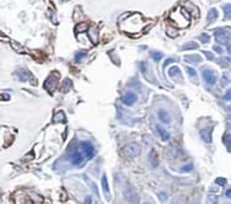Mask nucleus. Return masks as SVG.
<instances>
[{
    "mask_svg": "<svg viewBox=\"0 0 231 204\" xmlns=\"http://www.w3.org/2000/svg\"><path fill=\"white\" fill-rule=\"evenodd\" d=\"M145 25H146V22L140 14H133V15L128 16L124 21H122L120 30L123 32L129 33V35H135V33H140L143 31V28L145 27Z\"/></svg>",
    "mask_w": 231,
    "mask_h": 204,
    "instance_id": "1",
    "label": "nucleus"
},
{
    "mask_svg": "<svg viewBox=\"0 0 231 204\" xmlns=\"http://www.w3.org/2000/svg\"><path fill=\"white\" fill-rule=\"evenodd\" d=\"M170 21L178 28H184L191 22V15L182 7H178L176 11L170 14Z\"/></svg>",
    "mask_w": 231,
    "mask_h": 204,
    "instance_id": "2",
    "label": "nucleus"
},
{
    "mask_svg": "<svg viewBox=\"0 0 231 204\" xmlns=\"http://www.w3.org/2000/svg\"><path fill=\"white\" fill-rule=\"evenodd\" d=\"M124 197L129 204H139V196L132 186H127L124 189Z\"/></svg>",
    "mask_w": 231,
    "mask_h": 204,
    "instance_id": "3",
    "label": "nucleus"
},
{
    "mask_svg": "<svg viewBox=\"0 0 231 204\" xmlns=\"http://www.w3.org/2000/svg\"><path fill=\"white\" fill-rule=\"evenodd\" d=\"M58 79H59V74H57L56 71L52 73V74L47 78L46 82H44V87H46L48 91L53 92V91L58 87Z\"/></svg>",
    "mask_w": 231,
    "mask_h": 204,
    "instance_id": "4",
    "label": "nucleus"
},
{
    "mask_svg": "<svg viewBox=\"0 0 231 204\" xmlns=\"http://www.w3.org/2000/svg\"><path fill=\"white\" fill-rule=\"evenodd\" d=\"M80 146H81V149H82V151H84V154L87 159H91L95 155V148L90 142H82L80 144Z\"/></svg>",
    "mask_w": 231,
    "mask_h": 204,
    "instance_id": "5",
    "label": "nucleus"
},
{
    "mask_svg": "<svg viewBox=\"0 0 231 204\" xmlns=\"http://www.w3.org/2000/svg\"><path fill=\"white\" fill-rule=\"evenodd\" d=\"M124 153L129 158H135L138 154H139V145L135 143H130V144H127L124 146Z\"/></svg>",
    "mask_w": 231,
    "mask_h": 204,
    "instance_id": "6",
    "label": "nucleus"
},
{
    "mask_svg": "<svg viewBox=\"0 0 231 204\" xmlns=\"http://www.w3.org/2000/svg\"><path fill=\"white\" fill-rule=\"evenodd\" d=\"M215 38L221 43H228L230 41V30H218L215 32Z\"/></svg>",
    "mask_w": 231,
    "mask_h": 204,
    "instance_id": "7",
    "label": "nucleus"
},
{
    "mask_svg": "<svg viewBox=\"0 0 231 204\" xmlns=\"http://www.w3.org/2000/svg\"><path fill=\"white\" fill-rule=\"evenodd\" d=\"M203 79L209 85H214L216 82V75L210 69H203Z\"/></svg>",
    "mask_w": 231,
    "mask_h": 204,
    "instance_id": "8",
    "label": "nucleus"
},
{
    "mask_svg": "<svg viewBox=\"0 0 231 204\" xmlns=\"http://www.w3.org/2000/svg\"><path fill=\"white\" fill-rule=\"evenodd\" d=\"M71 163L73 165H75V166H80V165H82V161H84V156H82V154L80 153V151H74L73 154H71Z\"/></svg>",
    "mask_w": 231,
    "mask_h": 204,
    "instance_id": "9",
    "label": "nucleus"
},
{
    "mask_svg": "<svg viewBox=\"0 0 231 204\" xmlns=\"http://www.w3.org/2000/svg\"><path fill=\"white\" fill-rule=\"evenodd\" d=\"M135 101H136V95H135L134 92H127V94L123 96V99H122V102H123L124 104H127V106L133 104Z\"/></svg>",
    "mask_w": 231,
    "mask_h": 204,
    "instance_id": "10",
    "label": "nucleus"
},
{
    "mask_svg": "<svg viewBox=\"0 0 231 204\" xmlns=\"http://www.w3.org/2000/svg\"><path fill=\"white\" fill-rule=\"evenodd\" d=\"M212 129L210 128H208V129H203L202 132H200V137H202V139L205 142V143H212V132H210Z\"/></svg>",
    "mask_w": 231,
    "mask_h": 204,
    "instance_id": "11",
    "label": "nucleus"
},
{
    "mask_svg": "<svg viewBox=\"0 0 231 204\" xmlns=\"http://www.w3.org/2000/svg\"><path fill=\"white\" fill-rule=\"evenodd\" d=\"M148 159H149V161H150V163H151V166L153 167H156L157 166V155H156V151H155L154 149H151L150 150V153H149V155H148Z\"/></svg>",
    "mask_w": 231,
    "mask_h": 204,
    "instance_id": "12",
    "label": "nucleus"
},
{
    "mask_svg": "<svg viewBox=\"0 0 231 204\" xmlns=\"http://www.w3.org/2000/svg\"><path fill=\"white\" fill-rule=\"evenodd\" d=\"M101 182H102V188H103L105 196H106V197H107V198L110 199V197H111V196H110V187H108V182H107V176H106V175H103V176H102V181H101Z\"/></svg>",
    "mask_w": 231,
    "mask_h": 204,
    "instance_id": "13",
    "label": "nucleus"
},
{
    "mask_svg": "<svg viewBox=\"0 0 231 204\" xmlns=\"http://www.w3.org/2000/svg\"><path fill=\"white\" fill-rule=\"evenodd\" d=\"M17 76H19V79L21 81H27L31 78V74H30V71H27L25 69H21V70L17 71Z\"/></svg>",
    "mask_w": 231,
    "mask_h": 204,
    "instance_id": "14",
    "label": "nucleus"
},
{
    "mask_svg": "<svg viewBox=\"0 0 231 204\" xmlns=\"http://www.w3.org/2000/svg\"><path fill=\"white\" fill-rule=\"evenodd\" d=\"M157 114H159V119L162 123H170V116H169V113H167L166 111L160 109Z\"/></svg>",
    "mask_w": 231,
    "mask_h": 204,
    "instance_id": "15",
    "label": "nucleus"
},
{
    "mask_svg": "<svg viewBox=\"0 0 231 204\" xmlns=\"http://www.w3.org/2000/svg\"><path fill=\"white\" fill-rule=\"evenodd\" d=\"M156 129L159 130V134H160V137H161V139H162V140H165V142H166V140H169V139H170V134H169V133H167V132H166L161 125H157V127H156Z\"/></svg>",
    "mask_w": 231,
    "mask_h": 204,
    "instance_id": "16",
    "label": "nucleus"
},
{
    "mask_svg": "<svg viewBox=\"0 0 231 204\" xmlns=\"http://www.w3.org/2000/svg\"><path fill=\"white\" fill-rule=\"evenodd\" d=\"M184 61H187V63H195V61H202V58L198 56V54H193V56H186L184 57Z\"/></svg>",
    "mask_w": 231,
    "mask_h": 204,
    "instance_id": "17",
    "label": "nucleus"
},
{
    "mask_svg": "<svg viewBox=\"0 0 231 204\" xmlns=\"http://www.w3.org/2000/svg\"><path fill=\"white\" fill-rule=\"evenodd\" d=\"M230 81H231V71L229 70V71H225V73L223 74V78H221V85L224 86V85L229 84Z\"/></svg>",
    "mask_w": 231,
    "mask_h": 204,
    "instance_id": "18",
    "label": "nucleus"
},
{
    "mask_svg": "<svg viewBox=\"0 0 231 204\" xmlns=\"http://www.w3.org/2000/svg\"><path fill=\"white\" fill-rule=\"evenodd\" d=\"M218 17V10L216 9H210L209 12H208V16H207V20L209 22H212L213 20H215Z\"/></svg>",
    "mask_w": 231,
    "mask_h": 204,
    "instance_id": "19",
    "label": "nucleus"
},
{
    "mask_svg": "<svg viewBox=\"0 0 231 204\" xmlns=\"http://www.w3.org/2000/svg\"><path fill=\"white\" fill-rule=\"evenodd\" d=\"M198 47H199V44H198V43H195V42H189V43H187V44L182 46V49H183V51H188V49H197Z\"/></svg>",
    "mask_w": 231,
    "mask_h": 204,
    "instance_id": "20",
    "label": "nucleus"
},
{
    "mask_svg": "<svg viewBox=\"0 0 231 204\" xmlns=\"http://www.w3.org/2000/svg\"><path fill=\"white\" fill-rule=\"evenodd\" d=\"M53 121H54V122H65V116H64V113H63L61 111H59L57 114L54 116Z\"/></svg>",
    "mask_w": 231,
    "mask_h": 204,
    "instance_id": "21",
    "label": "nucleus"
},
{
    "mask_svg": "<svg viewBox=\"0 0 231 204\" xmlns=\"http://www.w3.org/2000/svg\"><path fill=\"white\" fill-rule=\"evenodd\" d=\"M169 74H170V76H171V78H174V75H177V76L181 79V75H179V69H178L177 66H172V68L169 70Z\"/></svg>",
    "mask_w": 231,
    "mask_h": 204,
    "instance_id": "22",
    "label": "nucleus"
},
{
    "mask_svg": "<svg viewBox=\"0 0 231 204\" xmlns=\"http://www.w3.org/2000/svg\"><path fill=\"white\" fill-rule=\"evenodd\" d=\"M224 14H225V19H231V4H226L224 7Z\"/></svg>",
    "mask_w": 231,
    "mask_h": 204,
    "instance_id": "23",
    "label": "nucleus"
},
{
    "mask_svg": "<svg viewBox=\"0 0 231 204\" xmlns=\"http://www.w3.org/2000/svg\"><path fill=\"white\" fill-rule=\"evenodd\" d=\"M87 23H80V25H77L76 26V32L77 33H81V32H84V31H86L87 30Z\"/></svg>",
    "mask_w": 231,
    "mask_h": 204,
    "instance_id": "24",
    "label": "nucleus"
},
{
    "mask_svg": "<svg viewBox=\"0 0 231 204\" xmlns=\"http://www.w3.org/2000/svg\"><path fill=\"white\" fill-rule=\"evenodd\" d=\"M70 87H71V81L66 79V80L64 81V84H63V87H61V91H63V92H66V90H69Z\"/></svg>",
    "mask_w": 231,
    "mask_h": 204,
    "instance_id": "25",
    "label": "nucleus"
},
{
    "mask_svg": "<svg viewBox=\"0 0 231 204\" xmlns=\"http://www.w3.org/2000/svg\"><path fill=\"white\" fill-rule=\"evenodd\" d=\"M86 56V52H84V51H81V52H77L76 54H75V61H80L84 57Z\"/></svg>",
    "mask_w": 231,
    "mask_h": 204,
    "instance_id": "26",
    "label": "nucleus"
},
{
    "mask_svg": "<svg viewBox=\"0 0 231 204\" xmlns=\"http://www.w3.org/2000/svg\"><path fill=\"white\" fill-rule=\"evenodd\" d=\"M151 57H153V59H154V61H157L162 58V54H161L160 52H153V53H151Z\"/></svg>",
    "mask_w": 231,
    "mask_h": 204,
    "instance_id": "27",
    "label": "nucleus"
},
{
    "mask_svg": "<svg viewBox=\"0 0 231 204\" xmlns=\"http://www.w3.org/2000/svg\"><path fill=\"white\" fill-rule=\"evenodd\" d=\"M193 168V165L192 163H188L187 166H182L181 167V171H183V172H188V171H192Z\"/></svg>",
    "mask_w": 231,
    "mask_h": 204,
    "instance_id": "28",
    "label": "nucleus"
},
{
    "mask_svg": "<svg viewBox=\"0 0 231 204\" xmlns=\"http://www.w3.org/2000/svg\"><path fill=\"white\" fill-rule=\"evenodd\" d=\"M186 70L188 71V74H189L191 76H197V71H195V69H193V68H191V66H187V68H186Z\"/></svg>",
    "mask_w": 231,
    "mask_h": 204,
    "instance_id": "29",
    "label": "nucleus"
},
{
    "mask_svg": "<svg viewBox=\"0 0 231 204\" xmlns=\"http://www.w3.org/2000/svg\"><path fill=\"white\" fill-rule=\"evenodd\" d=\"M157 194H159V198H160V201H161V202H164V201H166V199H167V194H166L165 192H159Z\"/></svg>",
    "mask_w": 231,
    "mask_h": 204,
    "instance_id": "30",
    "label": "nucleus"
},
{
    "mask_svg": "<svg viewBox=\"0 0 231 204\" xmlns=\"http://www.w3.org/2000/svg\"><path fill=\"white\" fill-rule=\"evenodd\" d=\"M203 53H204V56H205V57H207V58H208L209 61H213V59H214V56H213V54L210 53V52H209V51H204Z\"/></svg>",
    "mask_w": 231,
    "mask_h": 204,
    "instance_id": "31",
    "label": "nucleus"
},
{
    "mask_svg": "<svg viewBox=\"0 0 231 204\" xmlns=\"http://www.w3.org/2000/svg\"><path fill=\"white\" fill-rule=\"evenodd\" d=\"M225 143L228 145V148L231 149V134L230 135H228V137H225Z\"/></svg>",
    "mask_w": 231,
    "mask_h": 204,
    "instance_id": "32",
    "label": "nucleus"
},
{
    "mask_svg": "<svg viewBox=\"0 0 231 204\" xmlns=\"http://www.w3.org/2000/svg\"><path fill=\"white\" fill-rule=\"evenodd\" d=\"M218 184H221V186H224V184L226 183V180L225 178H221V177H219V178H216V181H215Z\"/></svg>",
    "mask_w": 231,
    "mask_h": 204,
    "instance_id": "33",
    "label": "nucleus"
},
{
    "mask_svg": "<svg viewBox=\"0 0 231 204\" xmlns=\"http://www.w3.org/2000/svg\"><path fill=\"white\" fill-rule=\"evenodd\" d=\"M200 40H202L203 42H209L210 37H209L208 35H205V33H204V35H202V36H200Z\"/></svg>",
    "mask_w": 231,
    "mask_h": 204,
    "instance_id": "34",
    "label": "nucleus"
},
{
    "mask_svg": "<svg viewBox=\"0 0 231 204\" xmlns=\"http://www.w3.org/2000/svg\"><path fill=\"white\" fill-rule=\"evenodd\" d=\"M209 199H210V203H212V204H218V197L209 196Z\"/></svg>",
    "mask_w": 231,
    "mask_h": 204,
    "instance_id": "35",
    "label": "nucleus"
},
{
    "mask_svg": "<svg viewBox=\"0 0 231 204\" xmlns=\"http://www.w3.org/2000/svg\"><path fill=\"white\" fill-rule=\"evenodd\" d=\"M214 51H215V52H218L219 54H221V53L224 52V51H223V48H221L220 46H214Z\"/></svg>",
    "mask_w": 231,
    "mask_h": 204,
    "instance_id": "36",
    "label": "nucleus"
},
{
    "mask_svg": "<svg viewBox=\"0 0 231 204\" xmlns=\"http://www.w3.org/2000/svg\"><path fill=\"white\" fill-rule=\"evenodd\" d=\"M225 99H226V100H231V89L226 91V94H225Z\"/></svg>",
    "mask_w": 231,
    "mask_h": 204,
    "instance_id": "37",
    "label": "nucleus"
},
{
    "mask_svg": "<svg viewBox=\"0 0 231 204\" xmlns=\"http://www.w3.org/2000/svg\"><path fill=\"white\" fill-rule=\"evenodd\" d=\"M85 204H92V199H91V197H87V198L85 199Z\"/></svg>",
    "mask_w": 231,
    "mask_h": 204,
    "instance_id": "38",
    "label": "nucleus"
},
{
    "mask_svg": "<svg viewBox=\"0 0 231 204\" xmlns=\"http://www.w3.org/2000/svg\"><path fill=\"white\" fill-rule=\"evenodd\" d=\"M172 61H173V59H167V61H165V64H164V68H166V66H167L170 63H172Z\"/></svg>",
    "mask_w": 231,
    "mask_h": 204,
    "instance_id": "39",
    "label": "nucleus"
},
{
    "mask_svg": "<svg viewBox=\"0 0 231 204\" xmlns=\"http://www.w3.org/2000/svg\"><path fill=\"white\" fill-rule=\"evenodd\" d=\"M225 196H226L228 198H231V188H230V189H228V191L225 192Z\"/></svg>",
    "mask_w": 231,
    "mask_h": 204,
    "instance_id": "40",
    "label": "nucleus"
},
{
    "mask_svg": "<svg viewBox=\"0 0 231 204\" xmlns=\"http://www.w3.org/2000/svg\"><path fill=\"white\" fill-rule=\"evenodd\" d=\"M173 204H182V203H181V202H174Z\"/></svg>",
    "mask_w": 231,
    "mask_h": 204,
    "instance_id": "41",
    "label": "nucleus"
},
{
    "mask_svg": "<svg viewBox=\"0 0 231 204\" xmlns=\"http://www.w3.org/2000/svg\"><path fill=\"white\" fill-rule=\"evenodd\" d=\"M144 204H151V203H149V202H146V203H144Z\"/></svg>",
    "mask_w": 231,
    "mask_h": 204,
    "instance_id": "42",
    "label": "nucleus"
}]
</instances>
